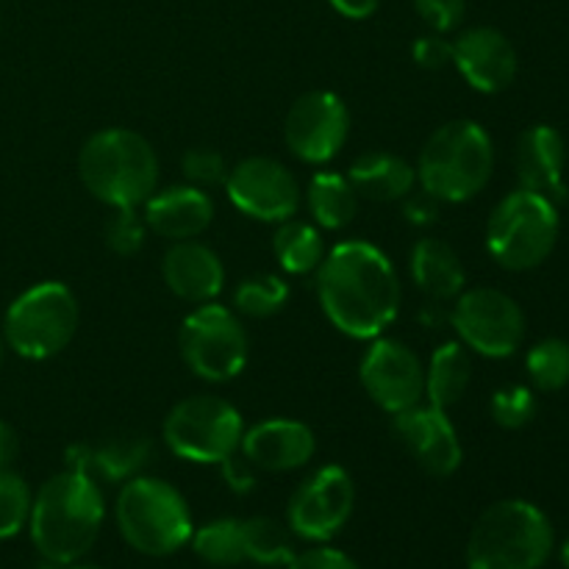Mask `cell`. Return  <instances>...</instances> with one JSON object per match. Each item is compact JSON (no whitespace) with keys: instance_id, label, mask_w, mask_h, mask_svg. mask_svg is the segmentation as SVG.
<instances>
[{"instance_id":"obj_1","label":"cell","mask_w":569,"mask_h":569,"mask_svg":"<svg viewBox=\"0 0 569 569\" xmlns=\"http://www.w3.org/2000/svg\"><path fill=\"white\" fill-rule=\"evenodd\" d=\"M317 298L350 339L383 337L400 311V278L389 256L365 239L333 244L317 270Z\"/></svg>"},{"instance_id":"obj_2","label":"cell","mask_w":569,"mask_h":569,"mask_svg":"<svg viewBox=\"0 0 569 569\" xmlns=\"http://www.w3.org/2000/svg\"><path fill=\"white\" fill-rule=\"evenodd\" d=\"M106 500L98 481L81 472H56L33 495L28 531L44 561L76 565L94 548L103 528Z\"/></svg>"},{"instance_id":"obj_3","label":"cell","mask_w":569,"mask_h":569,"mask_svg":"<svg viewBox=\"0 0 569 569\" xmlns=\"http://www.w3.org/2000/svg\"><path fill=\"white\" fill-rule=\"evenodd\" d=\"M78 176L94 200L109 209H142L159 189V156L131 128H103L83 142Z\"/></svg>"},{"instance_id":"obj_4","label":"cell","mask_w":569,"mask_h":569,"mask_svg":"<svg viewBox=\"0 0 569 569\" xmlns=\"http://www.w3.org/2000/svg\"><path fill=\"white\" fill-rule=\"evenodd\" d=\"M495 170V144L476 120H450L428 137L417 161L422 192L439 203H465L489 183Z\"/></svg>"},{"instance_id":"obj_5","label":"cell","mask_w":569,"mask_h":569,"mask_svg":"<svg viewBox=\"0 0 569 569\" xmlns=\"http://www.w3.org/2000/svg\"><path fill=\"white\" fill-rule=\"evenodd\" d=\"M548 515L528 500H498L472 526L467 569H539L553 553Z\"/></svg>"},{"instance_id":"obj_6","label":"cell","mask_w":569,"mask_h":569,"mask_svg":"<svg viewBox=\"0 0 569 569\" xmlns=\"http://www.w3.org/2000/svg\"><path fill=\"white\" fill-rule=\"evenodd\" d=\"M114 520L128 548L153 559L187 548L194 531L187 498L170 481L153 476H133L122 483Z\"/></svg>"},{"instance_id":"obj_7","label":"cell","mask_w":569,"mask_h":569,"mask_svg":"<svg viewBox=\"0 0 569 569\" xmlns=\"http://www.w3.org/2000/svg\"><path fill=\"white\" fill-rule=\"evenodd\" d=\"M556 242H559V206L545 194L515 189L489 214L487 248L503 270H533L548 261Z\"/></svg>"},{"instance_id":"obj_8","label":"cell","mask_w":569,"mask_h":569,"mask_svg":"<svg viewBox=\"0 0 569 569\" xmlns=\"http://www.w3.org/2000/svg\"><path fill=\"white\" fill-rule=\"evenodd\" d=\"M81 309L76 292L61 281H42L11 300L3 317V337L22 359L44 361L72 342Z\"/></svg>"},{"instance_id":"obj_9","label":"cell","mask_w":569,"mask_h":569,"mask_svg":"<svg viewBox=\"0 0 569 569\" xmlns=\"http://www.w3.org/2000/svg\"><path fill=\"white\" fill-rule=\"evenodd\" d=\"M244 420L239 409L217 395H192L178 400L164 417V445L192 465H222L239 453Z\"/></svg>"},{"instance_id":"obj_10","label":"cell","mask_w":569,"mask_h":569,"mask_svg":"<svg viewBox=\"0 0 569 569\" xmlns=\"http://www.w3.org/2000/svg\"><path fill=\"white\" fill-rule=\"evenodd\" d=\"M178 348L194 376L209 383H226L248 367L250 339L237 311L211 300L189 311L178 333Z\"/></svg>"},{"instance_id":"obj_11","label":"cell","mask_w":569,"mask_h":569,"mask_svg":"<svg viewBox=\"0 0 569 569\" xmlns=\"http://www.w3.org/2000/svg\"><path fill=\"white\" fill-rule=\"evenodd\" d=\"M450 326L467 350L487 359H509L526 339V315L520 303L495 287L465 289L453 300Z\"/></svg>"},{"instance_id":"obj_12","label":"cell","mask_w":569,"mask_h":569,"mask_svg":"<svg viewBox=\"0 0 569 569\" xmlns=\"http://www.w3.org/2000/svg\"><path fill=\"white\" fill-rule=\"evenodd\" d=\"M356 487L345 467L322 465L298 483L287 506V528L298 539L326 545L353 517Z\"/></svg>"},{"instance_id":"obj_13","label":"cell","mask_w":569,"mask_h":569,"mask_svg":"<svg viewBox=\"0 0 569 569\" xmlns=\"http://www.w3.org/2000/svg\"><path fill=\"white\" fill-rule=\"evenodd\" d=\"M228 200L250 220L283 222L292 220L303 206V187L283 161L270 156H248L228 167Z\"/></svg>"},{"instance_id":"obj_14","label":"cell","mask_w":569,"mask_h":569,"mask_svg":"<svg viewBox=\"0 0 569 569\" xmlns=\"http://www.w3.org/2000/svg\"><path fill=\"white\" fill-rule=\"evenodd\" d=\"M350 133L345 100L328 89L306 92L289 106L283 120V142L306 164H328L337 159Z\"/></svg>"},{"instance_id":"obj_15","label":"cell","mask_w":569,"mask_h":569,"mask_svg":"<svg viewBox=\"0 0 569 569\" xmlns=\"http://www.w3.org/2000/svg\"><path fill=\"white\" fill-rule=\"evenodd\" d=\"M359 381L387 415H400L426 400V367L400 339H370V348L361 356Z\"/></svg>"},{"instance_id":"obj_16","label":"cell","mask_w":569,"mask_h":569,"mask_svg":"<svg viewBox=\"0 0 569 569\" xmlns=\"http://www.w3.org/2000/svg\"><path fill=\"white\" fill-rule=\"evenodd\" d=\"M392 431L428 476L448 478L465 461V448L448 411L426 400L392 415Z\"/></svg>"},{"instance_id":"obj_17","label":"cell","mask_w":569,"mask_h":569,"mask_svg":"<svg viewBox=\"0 0 569 569\" xmlns=\"http://www.w3.org/2000/svg\"><path fill=\"white\" fill-rule=\"evenodd\" d=\"M453 67L472 89L498 94L517 78V50L503 31L492 26H476L453 39Z\"/></svg>"},{"instance_id":"obj_18","label":"cell","mask_w":569,"mask_h":569,"mask_svg":"<svg viewBox=\"0 0 569 569\" xmlns=\"http://www.w3.org/2000/svg\"><path fill=\"white\" fill-rule=\"evenodd\" d=\"M239 453L264 472H292L309 465L317 453V439L306 422L289 417L256 422L244 428Z\"/></svg>"},{"instance_id":"obj_19","label":"cell","mask_w":569,"mask_h":569,"mask_svg":"<svg viewBox=\"0 0 569 569\" xmlns=\"http://www.w3.org/2000/svg\"><path fill=\"white\" fill-rule=\"evenodd\" d=\"M565 167H567V144L561 133L553 126H539L526 128L517 139L515 150V170L520 189L528 192L545 194L553 200L556 206L567 200V181H565Z\"/></svg>"},{"instance_id":"obj_20","label":"cell","mask_w":569,"mask_h":569,"mask_svg":"<svg viewBox=\"0 0 569 569\" xmlns=\"http://www.w3.org/2000/svg\"><path fill=\"white\" fill-rule=\"evenodd\" d=\"M144 226L150 233L170 242H187L198 239L214 220V200L206 189L192 183H176V187L156 189L142 203Z\"/></svg>"},{"instance_id":"obj_21","label":"cell","mask_w":569,"mask_h":569,"mask_svg":"<svg viewBox=\"0 0 569 569\" xmlns=\"http://www.w3.org/2000/svg\"><path fill=\"white\" fill-rule=\"evenodd\" d=\"M161 278L176 298L203 306L217 300L226 287V267L217 250L198 239L172 242L161 259Z\"/></svg>"},{"instance_id":"obj_22","label":"cell","mask_w":569,"mask_h":569,"mask_svg":"<svg viewBox=\"0 0 569 569\" xmlns=\"http://www.w3.org/2000/svg\"><path fill=\"white\" fill-rule=\"evenodd\" d=\"M153 456V442L142 433H122L100 445H72L67 448L64 470L81 472L98 483H126L142 472Z\"/></svg>"},{"instance_id":"obj_23","label":"cell","mask_w":569,"mask_h":569,"mask_svg":"<svg viewBox=\"0 0 569 569\" xmlns=\"http://www.w3.org/2000/svg\"><path fill=\"white\" fill-rule=\"evenodd\" d=\"M350 187L359 198L376 203H395L406 200L417 187V167H411L403 156L389 150H367L350 164Z\"/></svg>"},{"instance_id":"obj_24","label":"cell","mask_w":569,"mask_h":569,"mask_svg":"<svg viewBox=\"0 0 569 569\" xmlns=\"http://www.w3.org/2000/svg\"><path fill=\"white\" fill-rule=\"evenodd\" d=\"M411 281L433 303H453L465 292V264L445 239L426 237L411 248Z\"/></svg>"},{"instance_id":"obj_25","label":"cell","mask_w":569,"mask_h":569,"mask_svg":"<svg viewBox=\"0 0 569 569\" xmlns=\"http://www.w3.org/2000/svg\"><path fill=\"white\" fill-rule=\"evenodd\" d=\"M306 209L311 220L322 231H342L353 222L356 209H359V194L350 187L348 176L331 170H320L306 183Z\"/></svg>"},{"instance_id":"obj_26","label":"cell","mask_w":569,"mask_h":569,"mask_svg":"<svg viewBox=\"0 0 569 569\" xmlns=\"http://www.w3.org/2000/svg\"><path fill=\"white\" fill-rule=\"evenodd\" d=\"M470 378L472 365L465 345L456 342V339L439 345L426 367V403L448 411L450 406H456L465 398Z\"/></svg>"},{"instance_id":"obj_27","label":"cell","mask_w":569,"mask_h":569,"mask_svg":"<svg viewBox=\"0 0 569 569\" xmlns=\"http://www.w3.org/2000/svg\"><path fill=\"white\" fill-rule=\"evenodd\" d=\"M272 253L289 276H311L320 270L328 248L322 239V228L306 220H283L278 222V231L272 237Z\"/></svg>"},{"instance_id":"obj_28","label":"cell","mask_w":569,"mask_h":569,"mask_svg":"<svg viewBox=\"0 0 569 569\" xmlns=\"http://www.w3.org/2000/svg\"><path fill=\"white\" fill-rule=\"evenodd\" d=\"M244 561L259 567H289L295 559V533L272 517L242 520Z\"/></svg>"},{"instance_id":"obj_29","label":"cell","mask_w":569,"mask_h":569,"mask_svg":"<svg viewBox=\"0 0 569 569\" xmlns=\"http://www.w3.org/2000/svg\"><path fill=\"white\" fill-rule=\"evenodd\" d=\"M189 545L198 553V559L211 567L231 569L244 565L242 520H233V517H220V520L200 526L198 531H192Z\"/></svg>"},{"instance_id":"obj_30","label":"cell","mask_w":569,"mask_h":569,"mask_svg":"<svg viewBox=\"0 0 569 569\" xmlns=\"http://www.w3.org/2000/svg\"><path fill=\"white\" fill-rule=\"evenodd\" d=\"M289 300V283L276 272H256L248 276L233 292V311L253 320L278 315Z\"/></svg>"},{"instance_id":"obj_31","label":"cell","mask_w":569,"mask_h":569,"mask_svg":"<svg viewBox=\"0 0 569 569\" xmlns=\"http://www.w3.org/2000/svg\"><path fill=\"white\" fill-rule=\"evenodd\" d=\"M528 378L539 392H559L569 383V342L548 337L528 350Z\"/></svg>"},{"instance_id":"obj_32","label":"cell","mask_w":569,"mask_h":569,"mask_svg":"<svg viewBox=\"0 0 569 569\" xmlns=\"http://www.w3.org/2000/svg\"><path fill=\"white\" fill-rule=\"evenodd\" d=\"M33 492L26 478L11 467L0 470V539H11L28 526Z\"/></svg>"},{"instance_id":"obj_33","label":"cell","mask_w":569,"mask_h":569,"mask_svg":"<svg viewBox=\"0 0 569 569\" xmlns=\"http://www.w3.org/2000/svg\"><path fill=\"white\" fill-rule=\"evenodd\" d=\"M489 415L506 431H520L537 417V395L522 383L500 387L489 400Z\"/></svg>"},{"instance_id":"obj_34","label":"cell","mask_w":569,"mask_h":569,"mask_svg":"<svg viewBox=\"0 0 569 569\" xmlns=\"http://www.w3.org/2000/svg\"><path fill=\"white\" fill-rule=\"evenodd\" d=\"M114 214L106 220V242L117 256H133L142 250L148 226L139 209H111Z\"/></svg>"},{"instance_id":"obj_35","label":"cell","mask_w":569,"mask_h":569,"mask_svg":"<svg viewBox=\"0 0 569 569\" xmlns=\"http://www.w3.org/2000/svg\"><path fill=\"white\" fill-rule=\"evenodd\" d=\"M183 181L209 192L211 187H222L228 178V164L214 148H189L181 159Z\"/></svg>"},{"instance_id":"obj_36","label":"cell","mask_w":569,"mask_h":569,"mask_svg":"<svg viewBox=\"0 0 569 569\" xmlns=\"http://www.w3.org/2000/svg\"><path fill=\"white\" fill-rule=\"evenodd\" d=\"M415 9L431 31L450 33L465 20L467 0H415Z\"/></svg>"},{"instance_id":"obj_37","label":"cell","mask_w":569,"mask_h":569,"mask_svg":"<svg viewBox=\"0 0 569 569\" xmlns=\"http://www.w3.org/2000/svg\"><path fill=\"white\" fill-rule=\"evenodd\" d=\"M411 59L422 67V70H445L453 64V42L445 39V33H426V37L415 39L411 44Z\"/></svg>"},{"instance_id":"obj_38","label":"cell","mask_w":569,"mask_h":569,"mask_svg":"<svg viewBox=\"0 0 569 569\" xmlns=\"http://www.w3.org/2000/svg\"><path fill=\"white\" fill-rule=\"evenodd\" d=\"M287 569H361L350 559L348 553L337 548H328V545H315V548L303 550V553H295V559L289 561Z\"/></svg>"},{"instance_id":"obj_39","label":"cell","mask_w":569,"mask_h":569,"mask_svg":"<svg viewBox=\"0 0 569 569\" xmlns=\"http://www.w3.org/2000/svg\"><path fill=\"white\" fill-rule=\"evenodd\" d=\"M220 470H222V478H226L228 487H231L237 495L250 492V489L256 487V467L250 465L242 453H233L231 459L222 461Z\"/></svg>"},{"instance_id":"obj_40","label":"cell","mask_w":569,"mask_h":569,"mask_svg":"<svg viewBox=\"0 0 569 569\" xmlns=\"http://www.w3.org/2000/svg\"><path fill=\"white\" fill-rule=\"evenodd\" d=\"M406 217H409L411 226H431L439 217V200L431 198L428 192H411L406 198Z\"/></svg>"},{"instance_id":"obj_41","label":"cell","mask_w":569,"mask_h":569,"mask_svg":"<svg viewBox=\"0 0 569 569\" xmlns=\"http://www.w3.org/2000/svg\"><path fill=\"white\" fill-rule=\"evenodd\" d=\"M17 456H20V437H17L14 426L0 420V470L14 465Z\"/></svg>"},{"instance_id":"obj_42","label":"cell","mask_w":569,"mask_h":569,"mask_svg":"<svg viewBox=\"0 0 569 569\" xmlns=\"http://www.w3.org/2000/svg\"><path fill=\"white\" fill-rule=\"evenodd\" d=\"M328 3H331L342 17H350V20H367L370 14H376L381 0H328Z\"/></svg>"},{"instance_id":"obj_43","label":"cell","mask_w":569,"mask_h":569,"mask_svg":"<svg viewBox=\"0 0 569 569\" xmlns=\"http://www.w3.org/2000/svg\"><path fill=\"white\" fill-rule=\"evenodd\" d=\"M561 565H565V569H569V539L561 545Z\"/></svg>"},{"instance_id":"obj_44","label":"cell","mask_w":569,"mask_h":569,"mask_svg":"<svg viewBox=\"0 0 569 569\" xmlns=\"http://www.w3.org/2000/svg\"><path fill=\"white\" fill-rule=\"evenodd\" d=\"M61 569H106V567H98V565H67V567H61Z\"/></svg>"},{"instance_id":"obj_45","label":"cell","mask_w":569,"mask_h":569,"mask_svg":"<svg viewBox=\"0 0 569 569\" xmlns=\"http://www.w3.org/2000/svg\"><path fill=\"white\" fill-rule=\"evenodd\" d=\"M0 356H3V345H0Z\"/></svg>"}]
</instances>
